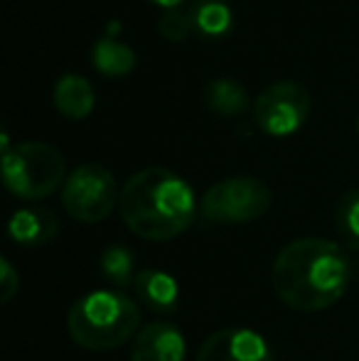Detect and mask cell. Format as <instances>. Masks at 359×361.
<instances>
[{
  "mask_svg": "<svg viewBox=\"0 0 359 361\" xmlns=\"http://www.w3.org/2000/svg\"><path fill=\"white\" fill-rule=\"evenodd\" d=\"M118 212L130 233L145 241H173L195 224L190 182L168 167H143L121 187Z\"/></svg>",
  "mask_w": 359,
  "mask_h": 361,
  "instance_id": "7a4b0ae2",
  "label": "cell"
},
{
  "mask_svg": "<svg viewBox=\"0 0 359 361\" xmlns=\"http://www.w3.org/2000/svg\"><path fill=\"white\" fill-rule=\"evenodd\" d=\"M192 18L190 13H182L178 8L163 10V15L158 18V32L168 42H185L192 35Z\"/></svg>",
  "mask_w": 359,
  "mask_h": 361,
  "instance_id": "ac0fdd59",
  "label": "cell"
},
{
  "mask_svg": "<svg viewBox=\"0 0 359 361\" xmlns=\"http://www.w3.org/2000/svg\"><path fill=\"white\" fill-rule=\"evenodd\" d=\"M355 278V261L340 243L303 236L286 243L271 266L276 298L296 312H322L340 302Z\"/></svg>",
  "mask_w": 359,
  "mask_h": 361,
  "instance_id": "6da1fadb",
  "label": "cell"
},
{
  "mask_svg": "<svg viewBox=\"0 0 359 361\" xmlns=\"http://www.w3.org/2000/svg\"><path fill=\"white\" fill-rule=\"evenodd\" d=\"M91 64H94L96 72L116 79V76H128L133 72L135 64H138V54L130 44L106 35V37L96 39L94 47H91Z\"/></svg>",
  "mask_w": 359,
  "mask_h": 361,
  "instance_id": "5bb4252c",
  "label": "cell"
},
{
  "mask_svg": "<svg viewBox=\"0 0 359 361\" xmlns=\"http://www.w3.org/2000/svg\"><path fill=\"white\" fill-rule=\"evenodd\" d=\"M121 190L114 172L99 162H84L69 172L62 187L64 212L82 224H99L118 207Z\"/></svg>",
  "mask_w": 359,
  "mask_h": 361,
  "instance_id": "8992f818",
  "label": "cell"
},
{
  "mask_svg": "<svg viewBox=\"0 0 359 361\" xmlns=\"http://www.w3.org/2000/svg\"><path fill=\"white\" fill-rule=\"evenodd\" d=\"M273 207V190L259 177H226L200 200V216L217 226H239L266 216Z\"/></svg>",
  "mask_w": 359,
  "mask_h": 361,
  "instance_id": "5b68a950",
  "label": "cell"
},
{
  "mask_svg": "<svg viewBox=\"0 0 359 361\" xmlns=\"http://www.w3.org/2000/svg\"><path fill=\"white\" fill-rule=\"evenodd\" d=\"M135 298L155 314H175L180 310V286L163 268H140L133 283Z\"/></svg>",
  "mask_w": 359,
  "mask_h": 361,
  "instance_id": "8fae6325",
  "label": "cell"
},
{
  "mask_svg": "<svg viewBox=\"0 0 359 361\" xmlns=\"http://www.w3.org/2000/svg\"><path fill=\"white\" fill-rule=\"evenodd\" d=\"M0 302H10L20 290V273L8 258H0Z\"/></svg>",
  "mask_w": 359,
  "mask_h": 361,
  "instance_id": "d6986e66",
  "label": "cell"
},
{
  "mask_svg": "<svg viewBox=\"0 0 359 361\" xmlns=\"http://www.w3.org/2000/svg\"><path fill=\"white\" fill-rule=\"evenodd\" d=\"M202 96H205L207 109L217 116H224V118H239L251 106L249 91L244 89V84H239L236 79H229V76L207 81Z\"/></svg>",
  "mask_w": 359,
  "mask_h": 361,
  "instance_id": "4fadbf2b",
  "label": "cell"
},
{
  "mask_svg": "<svg viewBox=\"0 0 359 361\" xmlns=\"http://www.w3.org/2000/svg\"><path fill=\"white\" fill-rule=\"evenodd\" d=\"M197 361H276L273 347L261 332L249 327H226L202 342Z\"/></svg>",
  "mask_w": 359,
  "mask_h": 361,
  "instance_id": "ba28073f",
  "label": "cell"
},
{
  "mask_svg": "<svg viewBox=\"0 0 359 361\" xmlns=\"http://www.w3.org/2000/svg\"><path fill=\"white\" fill-rule=\"evenodd\" d=\"M355 278H359V261H355Z\"/></svg>",
  "mask_w": 359,
  "mask_h": 361,
  "instance_id": "44dd1931",
  "label": "cell"
},
{
  "mask_svg": "<svg viewBox=\"0 0 359 361\" xmlns=\"http://www.w3.org/2000/svg\"><path fill=\"white\" fill-rule=\"evenodd\" d=\"M150 3H155V5H160V8L170 10V8H178L182 0H150Z\"/></svg>",
  "mask_w": 359,
  "mask_h": 361,
  "instance_id": "ffe728a7",
  "label": "cell"
},
{
  "mask_svg": "<svg viewBox=\"0 0 359 361\" xmlns=\"http://www.w3.org/2000/svg\"><path fill=\"white\" fill-rule=\"evenodd\" d=\"M312 109V96L298 81H276L266 86L254 104V121L271 138L298 133Z\"/></svg>",
  "mask_w": 359,
  "mask_h": 361,
  "instance_id": "52a82bcc",
  "label": "cell"
},
{
  "mask_svg": "<svg viewBox=\"0 0 359 361\" xmlns=\"http://www.w3.org/2000/svg\"><path fill=\"white\" fill-rule=\"evenodd\" d=\"M67 162L59 147L28 140L13 145L3 155L5 187L20 200H44L67 182Z\"/></svg>",
  "mask_w": 359,
  "mask_h": 361,
  "instance_id": "277c9868",
  "label": "cell"
},
{
  "mask_svg": "<svg viewBox=\"0 0 359 361\" xmlns=\"http://www.w3.org/2000/svg\"><path fill=\"white\" fill-rule=\"evenodd\" d=\"M99 271L109 281L111 288L126 290L135 283V253L123 243H111L101 251L99 256Z\"/></svg>",
  "mask_w": 359,
  "mask_h": 361,
  "instance_id": "9a60e30c",
  "label": "cell"
},
{
  "mask_svg": "<svg viewBox=\"0 0 359 361\" xmlns=\"http://www.w3.org/2000/svg\"><path fill=\"white\" fill-rule=\"evenodd\" d=\"M357 133H359V116H357Z\"/></svg>",
  "mask_w": 359,
  "mask_h": 361,
  "instance_id": "7402d4cb",
  "label": "cell"
},
{
  "mask_svg": "<svg viewBox=\"0 0 359 361\" xmlns=\"http://www.w3.org/2000/svg\"><path fill=\"white\" fill-rule=\"evenodd\" d=\"M138 329V302L116 288L82 295L67 314V332L72 342L89 352H114L126 342H133Z\"/></svg>",
  "mask_w": 359,
  "mask_h": 361,
  "instance_id": "3957f363",
  "label": "cell"
},
{
  "mask_svg": "<svg viewBox=\"0 0 359 361\" xmlns=\"http://www.w3.org/2000/svg\"><path fill=\"white\" fill-rule=\"evenodd\" d=\"M335 228L342 246L359 256V190L342 195L335 207Z\"/></svg>",
  "mask_w": 359,
  "mask_h": 361,
  "instance_id": "e0dca14e",
  "label": "cell"
},
{
  "mask_svg": "<svg viewBox=\"0 0 359 361\" xmlns=\"http://www.w3.org/2000/svg\"><path fill=\"white\" fill-rule=\"evenodd\" d=\"M187 342L178 324L155 319L138 329L130 342V361H185Z\"/></svg>",
  "mask_w": 359,
  "mask_h": 361,
  "instance_id": "9c48e42d",
  "label": "cell"
},
{
  "mask_svg": "<svg viewBox=\"0 0 359 361\" xmlns=\"http://www.w3.org/2000/svg\"><path fill=\"white\" fill-rule=\"evenodd\" d=\"M59 233V219L47 207H20L13 212L8 221V236L23 248H39L47 246L57 238Z\"/></svg>",
  "mask_w": 359,
  "mask_h": 361,
  "instance_id": "30bf717a",
  "label": "cell"
},
{
  "mask_svg": "<svg viewBox=\"0 0 359 361\" xmlns=\"http://www.w3.org/2000/svg\"><path fill=\"white\" fill-rule=\"evenodd\" d=\"M192 27L202 37H224L234 25L231 8L224 0H197L190 10Z\"/></svg>",
  "mask_w": 359,
  "mask_h": 361,
  "instance_id": "2e32d148",
  "label": "cell"
},
{
  "mask_svg": "<svg viewBox=\"0 0 359 361\" xmlns=\"http://www.w3.org/2000/svg\"><path fill=\"white\" fill-rule=\"evenodd\" d=\"M52 101H54V109H57L64 118L84 121V118H89V114L94 111L96 94L87 76L64 74L54 81Z\"/></svg>",
  "mask_w": 359,
  "mask_h": 361,
  "instance_id": "7c38bea8",
  "label": "cell"
}]
</instances>
